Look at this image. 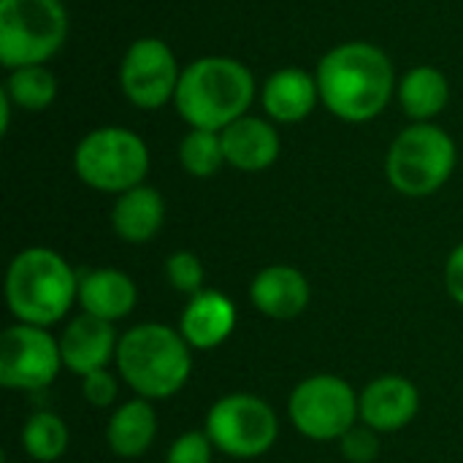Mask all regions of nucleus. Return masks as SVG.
Wrapping results in <instances>:
<instances>
[{"mask_svg":"<svg viewBox=\"0 0 463 463\" xmlns=\"http://www.w3.org/2000/svg\"><path fill=\"white\" fill-rule=\"evenodd\" d=\"M320 100L345 122L374 119L393 95L396 76L391 57L364 41L331 49L317 65Z\"/></svg>","mask_w":463,"mask_h":463,"instance_id":"obj_1","label":"nucleus"},{"mask_svg":"<svg viewBox=\"0 0 463 463\" xmlns=\"http://www.w3.org/2000/svg\"><path fill=\"white\" fill-rule=\"evenodd\" d=\"M255 100L250 68L233 57H201L182 71L174 106L190 128L225 130Z\"/></svg>","mask_w":463,"mask_h":463,"instance_id":"obj_2","label":"nucleus"},{"mask_svg":"<svg viewBox=\"0 0 463 463\" xmlns=\"http://www.w3.org/2000/svg\"><path fill=\"white\" fill-rule=\"evenodd\" d=\"M184 336L163 323H141L119 336L117 369L138 399L160 402L179 393L193 372Z\"/></svg>","mask_w":463,"mask_h":463,"instance_id":"obj_3","label":"nucleus"},{"mask_svg":"<svg viewBox=\"0 0 463 463\" xmlns=\"http://www.w3.org/2000/svg\"><path fill=\"white\" fill-rule=\"evenodd\" d=\"M79 301V277L62 255L46 247L22 250L5 271V304L16 323L49 328Z\"/></svg>","mask_w":463,"mask_h":463,"instance_id":"obj_4","label":"nucleus"},{"mask_svg":"<svg viewBox=\"0 0 463 463\" xmlns=\"http://www.w3.org/2000/svg\"><path fill=\"white\" fill-rule=\"evenodd\" d=\"M68 35L60 0H0V62L8 71L43 65Z\"/></svg>","mask_w":463,"mask_h":463,"instance_id":"obj_5","label":"nucleus"},{"mask_svg":"<svg viewBox=\"0 0 463 463\" xmlns=\"http://www.w3.org/2000/svg\"><path fill=\"white\" fill-rule=\"evenodd\" d=\"M456 168V141L431 122H415L388 149V182L410 198L437 193Z\"/></svg>","mask_w":463,"mask_h":463,"instance_id":"obj_6","label":"nucleus"},{"mask_svg":"<svg viewBox=\"0 0 463 463\" xmlns=\"http://www.w3.org/2000/svg\"><path fill=\"white\" fill-rule=\"evenodd\" d=\"M76 176L100 193H128L149 171V149L133 130L109 125L87 133L73 152Z\"/></svg>","mask_w":463,"mask_h":463,"instance_id":"obj_7","label":"nucleus"},{"mask_svg":"<svg viewBox=\"0 0 463 463\" xmlns=\"http://www.w3.org/2000/svg\"><path fill=\"white\" fill-rule=\"evenodd\" d=\"M288 415L312 442H339L358 420V393L336 374H312L288 399Z\"/></svg>","mask_w":463,"mask_h":463,"instance_id":"obj_8","label":"nucleus"},{"mask_svg":"<svg viewBox=\"0 0 463 463\" xmlns=\"http://www.w3.org/2000/svg\"><path fill=\"white\" fill-rule=\"evenodd\" d=\"M212 445L231 458H258L269 453L279 434L277 412L252 393H231L212 404L206 415Z\"/></svg>","mask_w":463,"mask_h":463,"instance_id":"obj_9","label":"nucleus"},{"mask_svg":"<svg viewBox=\"0 0 463 463\" xmlns=\"http://www.w3.org/2000/svg\"><path fill=\"white\" fill-rule=\"evenodd\" d=\"M62 369L60 339L46 328L16 323L0 336V385L8 391H43Z\"/></svg>","mask_w":463,"mask_h":463,"instance_id":"obj_10","label":"nucleus"},{"mask_svg":"<svg viewBox=\"0 0 463 463\" xmlns=\"http://www.w3.org/2000/svg\"><path fill=\"white\" fill-rule=\"evenodd\" d=\"M182 71L171 46L160 38H138L128 46L119 65V87L125 98L144 109L155 111L174 100Z\"/></svg>","mask_w":463,"mask_h":463,"instance_id":"obj_11","label":"nucleus"},{"mask_svg":"<svg viewBox=\"0 0 463 463\" xmlns=\"http://www.w3.org/2000/svg\"><path fill=\"white\" fill-rule=\"evenodd\" d=\"M358 410L364 426L374 429L377 434H393L415 420L420 410V393L407 377L383 374L364 388L358 396Z\"/></svg>","mask_w":463,"mask_h":463,"instance_id":"obj_12","label":"nucleus"},{"mask_svg":"<svg viewBox=\"0 0 463 463\" xmlns=\"http://www.w3.org/2000/svg\"><path fill=\"white\" fill-rule=\"evenodd\" d=\"M117 331L114 323L100 320L95 315H76L62 336H60V353H62V366L79 377H87L98 369H106L111 358H117Z\"/></svg>","mask_w":463,"mask_h":463,"instance_id":"obj_13","label":"nucleus"},{"mask_svg":"<svg viewBox=\"0 0 463 463\" xmlns=\"http://www.w3.org/2000/svg\"><path fill=\"white\" fill-rule=\"evenodd\" d=\"M233 328H236V307L220 290H201L190 296L179 320V334L193 350L220 347L233 334Z\"/></svg>","mask_w":463,"mask_h":463,"instance_id":"obj_14","label":"nucleus"},{"mask_svg":"<svg viewBox=\"0 0 463 463\" xmlns=\"http://www.w3.org/2000/svg\"><path fill=\"white\" fill-rule=\"evenodd\" d=\"M309 279L293 266H269L250 285L252 307L271 320L298 317L309 307Z\"/></svg>","mask_w":463,"mask_h":463,"instance_id":"obj_15","label":"nucleus"},{"mask_svg":"<svg viewBox=\"0 0 463 463\" xmlns=\"http://www.w3.org/2000/svg\"><path fill=\"white\" fill-rule=\"evenodd\" d=\"M220 136H222L225 163L247 174L271 168L282 149L277 128H271L266 119L258 117H241L231 122L225 130H220Z\"/></svg>","mask_w":463,"mask_h":463,"instance_id":"obj_16","label":"nucleus"},{"mask_svg":"<svg viewBox=\"0 0 463 463\" xmlns=\"http://www.w3.org/2000/svg\"><path fill=\"white\" fill-rule=\"evenodd\" d=\"M260 100L271 119L285 125L301 122L315 111L320 100L317 79L301 68H282L266 79Z\"/></svg>","mask_w":463,"mask_h":463,"instance_id":"obj_17","label":"nucleus"},{"mask_svg":"<svg viewBox=\"0 0 463 463\" xmlns=\"http://www.w3.org/2000/svg\"><path fill=\"white\" fill-rule=\"evenodd\" d=\"M138 298L136 282L119 269H92L79 277V304L87 315L100 320H122L133 312Z\"/></svg>","mask_w":463,"mask_h":463,"instance_id":"obj_18","label":"nucleus"},{"mask_svg":"<svg viewBox=\"0 0 463 463\" xmlns=\"http://www.w3.org/2000/svg\"><path fill=\"white\" fill-rule=\"evenodd\" d=\"M165 220V201L155 187L138 184L122 195H117L111 209V228L128 244L152 241Z\"/></svg>","mask_w":463,"mask_h":463,"instance_id":"obj_19","label":"nucleus"},{"mask_svg":"<svg viewBox=\"0 0 463 463\" xmlns=\"http://www.w3.org/2000/svg\"><path fill=\"white\" fill-rule=\"evenodd\" d=\"M157 434V415L149 399H130L114 410L106 426V442L119 458H138L149 450Z\"/></svg>","mask_w":463,"mask_h":463,"instance_id":"obj_20","label":"nucleus"},{"mask_svg":"<svg viewBox=\"0 0 463 463\" xmlns=\"http://www.w3.org/2000/svg\"><path fill=\"white\" fill-rule=\"evenodd\" d=\"M399 100L412 122H429L445 111L450 100V84L442 71L431 65H418L399 81Z\"/></svg>","mask_w":463,"mask_h":463,"instance_id":"obj_21","label":"nucleus"},{"mask_svg":"<svg viewBox=\"0 0 463 463\" xmlns=\"http://www.w3.org/2000/svg\"><path fill=\"white\" fill-rule=\"evenodd\" d=\"M3 92L24 111H43L57 98V79L46 65H27L8 73Z\"/></svg>","mask_w":463,"mask_h":463,"instance_id":"obj_22","label":"nucleus"},{"mask_svg":"<svg viewBox=\"0 0 463 463\" xmlns=\"http://www.w3.org/2000/svg\"><path fill=\"white\" fill-rule=\"evenodd\" d=\"M22 448L33 461L54 463L68 450V426L54 412H35L22 429Z\"/></svg>","mask_w":463,"mask_h":463,"instance_id":"obj_23","label":"nucleus"},{"mask_svg":"<svg viewBox=\"0 0 463 463\" xmlns=\"http://www.w3.org/2000/svg\"><path fill=\"white\" fill-rule=\"evenodd\" d=\"M179 163L190 176H198V179L214 176L225 165L222 136L217 130L193 128L179 144Z\"/></svg>","mask_w":463,"mask_h":463,"instance_id":"obj_24","label":"nucleus"},{"mask_svg":"<svg viewBox=\"0 0 463 463\" xmlns=\"http://www.w3.org/2000/svg\"><path fill=\"white\" fill-rule=\"evenodd\" d=\"M165 279L174 290L184 293V296H195L203 290V263L198 255L179 250L174 255H168L165 260Z\"/></svg>","mask_w":463,"mask_h":463,"instance_id":"obj_25","label":"nucleus"},{"mask_svg":"<svg viewBox=\"0 0 463 463\" xmlns=\"http://www.w3.org/2000/svg\"><path fill=\"white\" fill-rule=\"evenodd\" d=\"M214 450L206 431H187L168 448L165 463H212Z\"/></svg>","mask_w":463,"mask_h":463,"instance_id":"obj_26","label":"nucleus"},{"mask_svg":"<svg viewBox=\"0 0 463 463\" xmlns=\"http://www.w3.org/2000/svg\"><path fill=\"white\" fill-rule=\"evenodd\" d=\"M342 456L350 463H372L380 456V437L369 426H353L342 439H339Z\"/></svg>","mask_w":463,"mask_h":463,"instance_id":"obj_27","label":"nucleus"},{"mask_svg":"<svg viewBox=\"0 0 463 463\" xmlns=\"http://www.w3.org/2000/svg\"><path fill=\"white\" fill-rule=\"evenodd\" d=\"M81 396L92 407H111L117 399V380L109 369H98L87 377H81Z\"/></svg>","mask_w":463,"mask_h":463,"instance_id":"obj_28","label":"nucleus"},{"mask_svg":"<svg viewBox=\"0 0 463 463\" xmlns=\"http://www.w3.org/2000/svg\"><path fill=\"white\" fill-rule=\"evenodd\" d=\"M445 288H448V296L463 307V241L450 252L445 263Z\"/></svg>","mask_w":463,"mask_h":463,"instance_id":"obj_29","label":"nucleus"}]
</instances>
